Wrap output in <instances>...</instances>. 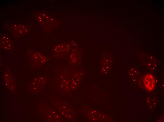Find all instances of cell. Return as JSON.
<instances>
[{"label":"cell","mask_w":164,"mask_h":122,"mask_svg":"<svg viewBox=\"0 0 164 122\" xmlns=\"http://www.w3.org/2000/svg\"><path fill=\"white\" fill-rule=\"evenodd\" d=\"M144 83L148 90H151L153 89L155 84V79L153 76L151 74L146 76L144 79Z\"/></svg>","instance_id":"cell-1"}]
</instances>
